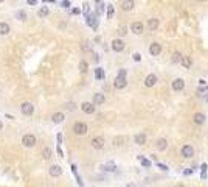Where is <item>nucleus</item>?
Segmentation results:
<instances>
[{
	"label": "nucleus",
	"mask_w": 208,
	"mask_h": 187,
	"mask_svg": "<svg viewBox=\"0 0 208 187\" xmlns=\"http://www.w3.org/2000/svg\"><path fill=\"white\" fill-rule=\"evenodd\" d=\"M73 131H75V134H78V136H84L87 133V125L84 122H76L73 125Z\"/></svg>",
	"instance_id": "1"
},
{
	"label": "nucleus",
	"mask_w": 208,
	"mask_h": 187,
	"mask_svg": "<svg viewBox=\"0 0 208 187\" xmlns=\"http://www.w3.org/2000/svg\"><path fill=\"white\" fill-rule=\"evenodd\" d=\"M22 143L25 145L26 148L34 147V145H36V136H34V134H25L22 137Z\"/></svg>",
	"instance_id": "2"
},
{
	"label": "nucleus",
	"mask_w": 208,
	"mask_h": 187,
	"mask_svg": "<svg viewBox=\"0 0 208 187\" xmlns=\"http://www.w3.org/2000/svg\"><path fill=\"white\" fill-rule=\"evenodd\" d=\"M171 87H172V91H174V92H182L185 89V80L183 78H176L174 81H172Z\"/></svg>",
	"instance_id": "3"
},
{
	"label": "nucleus",
	"mask_w": 208,
	"mask_h": 187,
	"mask_svg": "<svg viewBox=\"0 0 208 187\" xmlns=\"http://www.w3.org/2000/svg\"><path fill=\"white\" fill-rule=\"evenodd\" d=\"M180 153H182V156L185 157V159H190V157H193L194 156V148L191 147V145H183L182 147V150H180Z\"/></svg>",
	"instance_id": "4"
},
{
	"label": "nucleus",
	"mask_w": 208,
	"mask_h": 187,
	"mask_svg": "<svg viewBox=\"0 0 208 187\" xmlns=\"http://www.w3.org/2000/svg\"><path fill=\"white\" fill-rule=\"evenodd\" d=\"M124 47H126L124 41H121V39H114V41H112V50H114V52L120 53V52L124 50Z\"/></svg>",
	"instance_id": "5"
},
{
	"label": "nucleus",
	"mask_w": 208,
	"mask_h": 187,
	"mask_svg": "<svg viewBox=\"0 0 208 187\" xmlns=\"http://www.w3.org/2000/svg\"><path fill=\"white\" fill-rule=\"evenodd\" d=\"M157 81H158L157 75H154V73H149L148 77L144 78V86H146V87H154V86L157 84Z\"/></svg>",
	"instance_id": "6"
},
{
	"label": "nucleus",
	"mask_w": 208,
	"mask_h": 187,
	"mask_svg": "<svg viewBox=\"0 0 208 187\" xmlns=\"http://www.w3.org/2000/svg\"><path fill=\"white\" fill-rule=\"evenodd\" d=\"M149 53H151V56H158L162 53V45L158 42H152L149 45Z\"/></svg>",
	"instance_id": "7"
},
{
	"label": "nucleus",
	"mask_w": 208,
	"mask_h": 187,
	"mask_svg": "<svg viewBox=\"0 0 208 187\" xmlns=\"http://www.w3.org/2000/svg\"><path fill=\"white\" fill-rule=\"evenodd\" d=\"M81 109H82V112H86V114H93L95 112V103L84 101L81 105Z\"/></svg>",
	"instance_id": "8"
},
{
	"label": "nucleus",
	"mask_w": 208,
	"mask_h": 187,
	"mask_svg": "<svg viewBox=\"0 0 208 187\" xmlns=\"http://www.w3.org/2000/svg\"><path fill=\"white\" fill-rule=\"evenodd\" d=\"M90 143H92V147H93L95 150H101V148H104V137H101V136L93 137Z\"/></svg>",
	"instance_id": "9"
},
{
	"label": "nucleus",
	"mask_w": 208,
	"mask_h": 187,
	"mask_svg": "<svg viewBox=\"0 0 208 187\" xmlns=\"http://www.w3.org/2000/svg\"><path fill=\"white\" fill-rule=\"evenodd\" d=\"M130 31H132L134 34H141L144 31V25L141 22H132V25H130Z\"/></svg>",
	"instance_id": "10"
},
{
	"label": "nucleus",
	"mask_w": 208,
	"mask_h": 187,
	"mask_svg": "<svg viewBox=\"0 0 208 187\" xmlns=\"http://www.w3.org/2000/svg\"><path fill=\"white\" fill-rule=\"evenodd\" d=\"M20 109H22V112H23L25 115H31V114L34 112V106L31 105L30 101H25V103H22V106H20Z\"/></svg>",
	"instance_id": "11"
},
{
	"label": "nucleus",
	"mask_w": 208,
	"mask_h": 187,
	"mask_svg": "<svg viewBox=\"0 0 208 187\" xmlns=\"http://www.w3.org/2000/svg\"><path fill=\"white\" fill-rule=\"evenodd\" d=\"M114 86L116 89H124V87L127 86V80L124 78V77H116L115 81H114Z\"/></svg>",
	"instance_id": "12"
},
{
	"label": "nucleus",
	"mask_w": 208,
	"mask_h": 187,
	"mask_svg": "<svg viewBox=\"0 0 208 187\" xmlns=\"http://www.w3.org/2000/svg\"><path fill=\"white\" fill-rule=\"evenodd\" d=\"M134 8H135L134 0H123V3H121V10L123 11H132Z\"/></svg>",
	"instance_id": "13"
},
{
	"label": "nucleus",
	"mask_w": 208,
	"mask_h": 187,
	"mask_svg": "<svg viewBox=\"0 0 208 187\" xmlns=\"http://www.w3.org/2000/svg\"><path fill=\"white\" fill-rule=\"evenodd\" d=\"M155 147H157V150H158V151H165L166 148H168V140H166L165 137H160V139H157Z\"/></svg>",
	"instance_id": "14"
},
{
	"label": "nucleus",
	"mask_w": 208,
	"mask_h": 187,
	"mask_svg": "<svg viewBox=\"0 0 208 187\" xmlns=\"http://www.w3.org/2000/svg\"><path fill=\"white\" fill-rule=\"evenodd\" d=\"M205 119H207V117H205L204 112H196V114L193 115V122L196 123V125H204L205 123Z\"/></svg>",
	"instance_id": "15"
},
{
	"label": "nucleus",
	"mask_w": 208,
	"mask_h": 187,
	"mask_svg": "<svg viewBox=\"0 0 208 187\" xmlns=\"http://www.w3.org/2000/svg\"><path fill=\"white\" fill-rule=\"evenodd\" d=\"M158 25H160V20H158L157 17H151V19L148 20V28H149L151 31H155V30L158 28Z\"/></svg>",
	"instance_id": "16"
},
{
	"label": "nucleus",
	"mask_w": 208,
	"mask_h": 187,
	"mask_svg": "<svg viewBox=\"0 0 208 187\" xmlns=\"http://www.w3.org/2000/svg\"><path fill=\"white\" fill-rule=\"evenodd\" d=\"M50 175H51L53 178L61 176V175H62V169H61V165H58V164L51 165V167H50Z\"/></svg>",
	"instance_id": "17"
},
{
	"label": "nucleus",
	"mask_w": 208,
	"mask_h": 187,
	"mask_svg": "<svg viewBox=\"0 0 208 187\" xmlns=\"http://www.w3.org/2000/svg\"><path fill=\"white\" fill-rule=\"evenodd\" d=\"M134 140H135L137 145H144V143H146V134H144V133H138V134H135Z\"/></svg>",
	"instance_id": "18"
},
{
	"label": "nucleus",
	"mask_w": 208,
	"mask_h": 187,
	"mask_svg": "<svg viewBox=\"0 0 208 187\" xmlns=\"http://www.w3.org/2000/svg\"><path fill=\"white\" fill-rule=\"evenodd\" d=\"M104 101H106V97H104V94H95L93 95V103H95V105H103Z\"/></svg>",
	"instance_id": "19"
},
{
	"label": "nucleus",
	"mask_w": 208,
	"mask_h": 187,
	"mask_svg": "<svg viewBox=\"0 0 208 187\" xmlns=\"http://www.w3.org/2000/svg\"><path fill=\"white\" fill-rule=\"evenodd\" d=\"M10 25L6 24V22H0V34H2V36H5V34H8L10 33Z\"/></svg>",
	"instance_id": "20"
},
{
	"label": "nucleus",
	"mask_w": 208,
	"mask_h": 187,
	"mask_svg": "<svg viewBox=\"0 0 208 187\" xmlns=\"http://www.w3.org/2000/svg\"><path fill=\"white\" fill-rule=\"evenodd\" d=\"M64 119H65V115L62 114V112H56V114H53V117H51V120H53L54 123H61V122H64Z\"/></svg>",
	"instance_id": "21"
},
{
	"label": "nucleus",
	"mask_w": 208,
	"mask_h": 187,
	"mask_svg": "<svg viewBox=\"0 0 208 187\" xmlns=\"http://www.w3.org/2000/svg\"><path fill=\"white\" fill-rule=\"evenodd\" d=\"M180 64H182L185 69H190V67L193 66V59H191L190 56H183V58H182V62H180Z\"/></svg>",
	"instance_id": "22"
},
{
	"label": "nucleus",
	"mask_w": 208,
	"mask_h": 187,
	"mask_svg": "<svg viewBox=\"0 0 208 187\" xmlns=\"http://www.w3.org/2000/svg\"><path fill=\"white\" fill-rule=\"evenodd\" d=\"M104 171H115V169H116V165L114 164V162H109V164H104L103 167H101Z\"/></svg>",
	"instance_id": "23"
},
{
	"label": "nucleus",
	"mask_w": 208,
	"mask_h": 187,
	"mask_svg": "<svg viewBox=\"0 0 208 187\" xmlns=\"http://www.w3.org/2000/svg\"><path fill=\"white\" fill-rule=\"evenodd\" d=\"M87 24L95 28V27H96V14H89L87 16Z\"/></svg>",
	"instance_id": "24"
},
{
	"label": "nucleus",
	"mask_w": 208,
	"mask_h": 187,
	"mask_svg": "<svg viewBox=\"0 0 208 187\" xmlns=\"http://www.w3.org/2000/svg\"><path fill=\"white\" fill-rule=\"evenodd\" d=\"M182 53H180V52H174V53H172V62H182Z\"/></svg>",
	"instance_id": "25"
},
{
	"label": "nucleus",
	"mask_w": 208,
	"mask_h": 187,
	"mask_svg": "<svg viewBox=\"0 0 208 187\" xmlns=\"http://www.w3.org/2000/svg\"><path fill=\"white\" fill-rule=\"evenodd\" d=\"M48 13H50V11H48L47 6H42V8L37 11V16H39V17H47V16H48Z\"/></svg>",
	"instance_id": "26"
},
{
	"label": "nucleus",
	"mask_w": 208,
	"mask_h": 187,
	"mask_svg": "<svg viewBox=\"0 0 208 187\" xmlns=\"http://www.w3.org/2000/svg\"><path fill=\"white\" fill-rule=\"evenodd\" d=\"M79 70H81L82 73H86V72L89 70V64H87L86 61H81V62H79Z\"/></svg>",
	"instance_id": "27"
},
{
	"label": "nucleus",
	"mask_w": 208,
	"mask_h": 187,
	"mask_svg": "<svg viewBox=\"0 0 208 187\" xmlns=\"http://www.w3.org/2000/svg\"><path fill=\"white\" fill-rule=\"evenodd\" d=\"M123 142H124V137H115V139H114V145H115V147H121V145H123Z\"/></svg>",
	"instance_id": "28"
},
{
	"label": "nucleus",
	"mask_w": 208,
	"mask_h": 187,
	"mask_svg": "<svg viewBox=\"0 0 208 187\" xmlns=\"http://www.w3.org/2000/svg\"><path fill=\"white\" fill-rule=\"evenodd\" d=\"M42 156H44V159H50L51 157V150L50 148H44L42 150Z\"/></svg>",
	"instance_id": "29"
},
{
	"label": "nucleus",
	"mask_w": 208,
	"mask_h": 187,
	"mask_svg": "<svg viewBox=\"0 0 208 187\" xmlns=\"http://www.w3.org/2000/svg\"><path fill=\"white\" fill-rule=\"evenodd\" d=\"M95 77H96V80H103L104 78V72H103V69H96V72H95Z\"/></svg>",
	"instance_id": "30"
},
{
	"label": "nucleus",
	"mask_w": 208,
	"mask_h": 187,
	"mask_svg": "<svg viewBox=\"0 0 208 187\" xmlns=\"http://www.w3.org/2000/svg\"><path fill=\"white\" fill-rule=\"evenodd\" d=\"M112 16H114V6L107 5V19H112Z\"/></svg>",
	"instance_id": "31"
},
{
	"label": "nucleus",
	"mask_w": 208,
	"mask_h": 187,
	"mask_svg": "<svg viewBox=\"0 0 208 187\" xmlns=\"http://www.w3.org/2000/svg\"><path fill=\"white\" fill-rule=\"evenodd\" d=\"M138 159H140V162L144 165V167H151V162L148 161V159H144L143 156H138Z\"/></svg>",
	"instance_id": "32"
},
{
	"label": "nucleus",
	"mask_w": 208,
	"mask_h": 187,
	"mask_svg": "<svg viewBox=\"0 0 208 187\" xmlns=\"http://www.w3.org/2000/svg\"><path fill=\"white\" fill-rule=\"evenodd\" d=\"M126 33H127L126 31V27H120V28H118V34H120V36H124Z\"/></svg>",
	"instance_id": "33"
},
{
	"label": "nucleus",
	"mask_w": 208,
	"mask_h": 187,
	"mask_svg": "<svg viewBox=\"0 0 208 187\" xmlns=\"http://www.w3.org/2000/svg\"><path fill=\"white\" fill-rule=\"evenodd\" d=\"M103 11H104V5L100 3L98 5V10H96V14H103Z\"/></svg>",
	"instance_id": "34"
},
{
	"label": "nucleus",
	"mask_w": 208,
	"mask_h": 187,
	"mask_svg": "<svg viewBox=\"0 0 208 187\" xmlns=\"http://www.w3.org/2000/svg\"><path fill=\"white\" fill-rule=\"evenodd\" d=\"M17 17H19L20 20H23V19L26 17V14H25V13H23V11H19V13H17Z\"/></svg>",
	"instance_id": "35"
},
{
	"label": "nucleus",
	"mask_w": 208,
	"mask_h": 187,
	"mask_svg": "<svg viewBox=\"0 0 208 187\" xmlns=\"http://www.w3.org/2000/svg\"><path fill=\"white\" fill-rule=\"evenodd\" d=\"M65 108H67L68 111H73V109H75V103H72V101H70V103H67Z\"/></svg>",
	"instance_id": "36"
},
{
	"label": "nucleus",
	"mask_w": 208,
	"mask_h": 187,
	"mask_svg": "<svg viewBox=\"0 0 208 187\" xmlns=\"http://www.w3.org/2000/svg\"><path fill=\"white\" fill-rule=\"evenodd\" d=\"M126 73H127V72L124 70V69H121V70L118 72V75H116V77H124V78H126Z\"/></svg>",
	"instance_id": "37"
},
{
	"label": "nucleus",
	"mask_w": 208,
	"mask_h": 187,
	"mask_svg": "<svg viewBox=\"0 0 208 187\" xmlns=\"http://www.w3.org/2000/svg\"><path fill=\"white\" fill-rule=\"evenodd\" d=\"M89 11H90V6H89V3H84V13H86V14H87V16L90 14V13H89Z\"/></svg>",
	"instance_id": "38"
},
{
	"label": "nucleus",
	"mask_w": 208,
	"mask_h": 187,
	"mask_svg": "<svg viewBox=\"0 0 208 187\" xmlns=\"http://www.w3.org/2000/svg\"><path fill=\"white\" fill-rule=\"evenodd\" d=\"M62 6H64V8H68V6H70V2H68V0H64V2H62Z\"/></svg>",
	"instance_id": "39"
},
{
	"label": "nucleus",
	"mask_w": 208,
	"mask_h": 187,
	"mask_svg": "<svg viewBox=\"0 0 208 187\" xmlns=\"http://www.w3.org/2000/svg\"><path fill=\"white\" fill-rule=\"evenodd\" d=\"M134 59H135V61H140V59H141L140 53H135V55H134Z\"/></svg>",
	"instance_id": "40"
},
{
	"label": "nucleus",
	"mask_w": 208,
	"mask_h": 187,
	"mask_svg": "<svg viewBox=\"0 0 208 187\" xmlns=\"http://www.w3.org/2000/svg\"><path fill=\"white\" fill-rule=\"evenodd\" d=\"M82 48H84V50H90V45H89V42H84V45H82Z\"/></svg>",
	"instance_id": "41"
},
{
	"label": "nucleus",
	"mask_w": 208,
	"mask_h": 187,
	"mask_svg": "<svg viewBox=\"0 0 208 187\" xmlns=\"http://www.w3.org/2000/svg\"><path fill=\"white\" fill-rule=\"evenodd\" d=\"M72 13H73V14H79L81 10H79V8H73V11H72Z\"/></svg>",
	"instance_id": "42"
},
{
	"label": "nucleus",
	"mask_w": 208,
	"mask_h": 187,
	"mask_svg": "<svg viewBox=\"0 0 208 187\" xmlns=\"http://www.w3.org/2000/svg\"><path fill=\"white\" fill-rule=\"evenodd\" d=\"M158 167H160L162 170H165V171H166V170H168V167H166V165H163V164H158Z\"/></svg>",
	"instance_id": "43"
},
{
	"label": "nucleus",
	"mask_w": 208,
	"mask_h": 187,
	"mask_svg": "<svg viewBox=\"0 0 208 187\" xmlns=\"http://www.w3.org/2000/svg\"><path fill=\"white\" fill-rule=\"evenodd\" d=\"M207 169H208V165H207V164H202V173H205Z\"/></svg>",
	"instance_id": "44"
},
{
	"label": "nucleus",
	"mask_w": 208,
	"mask_h": 187,
	"mask_svg": "<svg viewBox=\"0 0 208 187\" xmlns=\"http://www.w3.org/2000/svg\"><path fill=\"white\" fill-rule=\"evenodd\" d=\"M37 0H28V5H36Z\"/></svg>",
	"instance_id": "45"
},
{
	"label": "nucleus",
	"mask_w": 208,
	"mask_h": 187,
	"mask_svg": "<svg viewBox=\"0 0 208 187\" xmlns=\"http://www.w3.org/2000/svg\"><path fill=\"white\" fill-rule=\"evenodd\" d=\"M126 187H137V186H135V184H134V183H130V184H127V186H126Z\"/></svg>",
	"instance_id": "46"
},
{
	"label": "nucleus",
	"mask_w": 208,
	"mask_h": 187,
	"mask_svg": "<svg viewBox=\"0 0 208 187\" xmlns=\"http://www.w3.org/2000/svg\"><path fill=\"white\" fill-rule=\"evenodd\" d=\"M176 187H185V186H183L182 183H179V184H176Z\"/></svg>",
	"instance_id": "47"
},
{
	"label": "nucleus",
	"mask_w": 208,
	"mask_h": 187,
	"mask_svg": "<svg viewBox=\"0 0 208 187\" xmlns=\"http://www.w3.org/2000/svg\"><path fill=\"white\" fill-rule=\"evenodd\" d=\"M2 128H3V123H2V122H0V129H2Z\"/></svg>",
	"instance_id": "48"
},
{
	"label": "nucleus",
	"mask_w": 208,
	"mask_h": 187,
	"mask_svg": "<svg viewBox=\"0 0 208 187\" xmlns=\"http://www.w3.org/2000/svg\"><path fill=\"white\" fill-rule=\"evenodd\" d=\"M45 2H56V0H45Z\"/></svg>",
	"instance_id": "49"
},
{
	"label": "nucleus",
	"mask_w": 208,
	"mask_h": 187,
	"mask_svg": "<svg viewBox=\"0 0 208 187\" xmlns=\"http://www.w3.org/2000/svg\"><path fill=\"white\" fill-rule=\"evenodd\" d=\"M2 2H3V0H0V3H2Z\"/></svg>",
	"instance_id": "50"
},
{
	"label": "nucleus",
	"mask_w": 208,
	"mask_h": 187,
	"mask_svg": "<svg viewBox=\"0 0 208 187\" xmlns=\"http://www.w3.org/2000/svg\"><path fill=\"white\" fill-rule=\"evenodd\" d=\"M96 2H100V0H96Z\"/></svg>",
	"instance_id": "51"
}]
</instances>
